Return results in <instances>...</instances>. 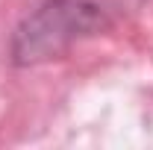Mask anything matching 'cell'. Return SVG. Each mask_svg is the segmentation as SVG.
<instances>
[{
	"mask_svg": "<svg viewBox=\"0 0 153 150\" xmlns=\"http://www.w3.org/2000/svg\"><path fill=\"white\" fill-rule=\"evenodd\" d=\"M141 6L144 0H44L18 24L12 36V62L38 65L59 59L74 44L133 18Z\"/></svg>",
	"mask_w": 153,
	"mask_h": 150,
	"instance_id": "obj_1",
	"label": "cell"
}]
</instances>
